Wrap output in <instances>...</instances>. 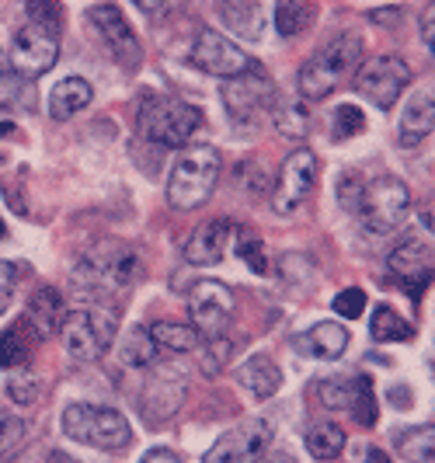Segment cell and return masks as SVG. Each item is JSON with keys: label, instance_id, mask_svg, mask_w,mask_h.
<instances>
[{"label": "cell", "instance_id": "obj_1", "mask_svg": "<svg viewBox=\"0 0 435 463\" xmlns=\"http://www.w3.org/2000/svg\"><path fill=\"white\" fill-rule=\"evenodd\" d=\"M220 171H223V161H220L216 146H209V143L184 146L167 175V203L175 209L203 206L220 182Z\"/></svg>", "mask_w": 435, "mask_h": 463}, {"label": "cell", "instance_id": "obj_2", "mask_svg": "<svg viewBox=\"0 0 435 463\" xmlns=\"http://www.w3.org/2000/svg\"><path fill=\"white\" fill-rule=\"evenodd\" d=\"M359 63H363V43L355 35L335 39L331 46H324L314 60H307L299 67V94L310 101H321V98L338 91L359 70Z\"/></svg>", "mask_w": 435, "mask_h": 463}, {"label": "cell", "instance_id": "obj_3", "mask_svg": "<svg viewBox=\"0 0 435 463\" xmlns=\"http://www.w3.org/2000/svg\"><path fill=\"white\" fill-rule=\"evenodd\" d=\"M139 137L164 143V146H184L192 133L203 126V109L182 101V98H167V94H150L139 105Z\"/></svg>", "mask_w": 435, "mask_h": 463}, {"label": "cell", "instance_id": "obj_4", "mask_svg": "<svg viewBox=\"0 0 435 463\" xmlns=\"http://www.w3.org/2000/svg\"><path fill=\"white\" fill-rule=\"evenodd\" d=\"M63 432L67 439L94 449H126L133 442V429L122 411L105 404H70L63 408Z\"/></svg>", "mask_w": 435, "mask_h": 463}, {"label": "cell", "instance_id": "obj_5", "mask_svg": "<svg viewBox=\"0 0 435 463\" xmlns=\"http://www.w3.org/2000/svg\"><path fill=\"white\" fill-rule=\"evenodd\" d=\"M411 213V188L404 185L393 175H380L369 185H363V199H359V220L366 233L373 237H387L393 233Z\"/></svg>", "mask_w": 435, "mask_h": 463}, {"label": "cell", "instance_id": "obj_6", "mask_svg": "<svg viewBox=\"0 0 435 463\" xmlns=\"http://www.w3.org/2000/svg\"><path fill=\"white\" fill-rule=\"evenodd\" d=\"M60 338L67 348L70 359L77 363H94L101 359L115 338V321L109 314H101L98 307L94 310H70L60 325Z\"/></svg>", "mask_w": 435, "mask_h": 463}, {"label": "cell", "instance_id": "obj_7", "mask_svg": "<svg viewBox=\"0 0 435 463\" xmlns=\"http://www.w3.org/2000/svg\"><path fill=\"white\" fill-rule=\"evenodd\" d=\"M233 293L230 286L216 282V279H199L192 289H188V317L199 338L216 342L227 335L230 321H233Z\"/></svg>", "mask_w": 435, "mask_h": 463}, {"label": "cell", "instance_id": "obj_8", "mask_svg": "<svg viewBox=\"0 0 435 463\" xmlns=\"http://www.w3.org/2000/svg\"><path fill=\"white\" fill-rule=\"evenodd\" d=\"M317 178H321V161H317V154L307 150V146L293 150V154L282 161V167H279V178H275V188H272V209L279 216L299 209L310 199V192L317 188Z\"/></svg>", "mask_w": 435, "mask_h": 463}, {"label": "cell", "instance_id": "obj_9", "mask_svg": "<svg viewBox=\"0 0 435 463\" xmlns=\"http://www.w3.org/2000/svg\"><path fill=\"white\" fill-rule=\"evenodd\" d=\"M408 84H411V67L393 52L369 60L366 67L355 73V91L363 94L366 101H373L376 109H383V112L397 105V98Z\"/></svg>", "mask_w": 435, "mask_h": 463}, {"label": "cell", "instance_id": "obj_10", "mask_svg": "<svg viewBox=\"0 0 435 463\" xmlns=\"http://www.w3.org/2000/svg\"><path fill=\"white\" fill-rule=\"evenodd\" d=\"M272 101L275 88L261 67H251L248 73H241V77H233V80L223 84V105H227L230 118L237 126H254L258 118L272 109Z\"/></svg>", "mask_w": 435, "mask_h": 463}, {"label": "cell", "instance_id": "obj_11", "mask_svg": "<svg viewBox=\"0 0 435 463\" xmlns=\"http://www.w3.org/2000/svg\"><path fill=\"white\" fill-rule=\"evenodd\" d=\"M192 67L203 70V73H213V77H223V80H233L241 73H248L254 67L251 56L241 46H233V39L213 32V28H203L192 43V52H188Z\"/></svg>", "mask_w": 435, "mask_h": 463}, {"label": "cell", "instance_id": "obj_12", "mask_svg": "<svg viewBox=\"0 0 435 463\" xmlns=\"http://www.w3.org/2000/svg\"><path fill=\"white\" fill-rule=\"evenodd\" d=\"M4 56H7V67L18 77H43L60 60V39H52V35L32 28V24H22V28H14L11 46Z\"/></svg>", "mask_w": 435, "mask_h": 463}, {"label": "cell", "instance_id": "obj_13", "mask_svg": "<svg viewBox=\"0 0 435 463\" xmlns=\"http://www.w3.org/2000/svg\"><path fill=\"white\" fill-rule=\"evenodd\" d=\"M88 24H91L94 32H98V39L109 46V52L115 56V63L126 70H137L139 67V56H143V49H139L137 35H133V28L126 22V14L112 7V4H98V7H88Z\"/></svg>", "mask_w": 435, "mask_h": 463}, {"label": "cell", "instance_id": "obj_14", "mask_svg": "<svg viewBox=\"0 0 435 463\" xmlns=\"http://www.w3.org/2000/svg\"><path fill=\"white\" fill-rule=\"evenodd\" d=\"M390 272L397 276V282L411 293L414 300L421 297V289L432 282V244L421 237H408L401 241L387 258Z\"/></svg>", "mask_w": 435, "mask_h": 463}, {"label": "cell", "instance_id": "obj_15", "mask_svg": "<svg viewBox=\"0 0 435 463\" xmlns=\"http://www.w3.org/2000/svg\"><path fill=\"white\" fill-rule=\"evenodd\" d=\"M88 276L94 286H112V289H126L133 286V279L139 276V258L129 244H101L98 251L88 258Z\"/></svg>", "mask_w": 435, "mask_h": 463}, {"label": "cell", "instance_id": "obj_16", "mask_svg": "<svg viewBox=\"0 0 435 463\" xmlns=\"http://www.w3.org/2000/svg\"><path fill=\"white\" fill-rule=\"evenodd\" d=\"M233 233H237L233 220H223V216L203 223L199 231L184 241V251H182L184 261H188V265H199V269H206V265H220L223 255H227L230 241H233Z\"/></svg>", "mask_w": 435, "mask_h": 463}, {"label": "cell", "instance_id": "obj_17", "mask_svg": "<svg viewBox=\"0 0 435 463\" xmlns=\"http://www.w3.org/2000/svg\"><path fill=\"white\" fill-rule=\"evenodd\" d=\"M63 317H67V307H63V297H60V289H52V286H39L35 293H32V300L24 307L22 321L18 325L32 335V342H43L49 335H56L60 325H63Z\"/></svg>", "mask_w": 435, "mask_h": 463}, {"label": "cell", "instance_id": "obj_18", "mask_svg": "<svg viewBox=\"0 0 435 463\" xmlns=\"http://www.w3.org/2000/svg\"><path fill=\"white\" fill-rule=\"evenodd\" d=\"M269 439H272V429L261 418H254V421L237 425L233 432H223L220 439L213 442V449L203 457V463H230L233 457H244L251 449H269Z\"/></svg>", "mask_w": 435, "mask_h": 463}, {"label": "cell", "instance_id": "obj_19", "mask_svg": "<svg viewBox=\"0 0 435 463\" xmlns=\"http://www.w3.org/2000/svg\"><path fill=\"white\" fill-rule=\"evenodd\" d=\"M297 352L303 355H314V359H342L345 348H348V327L338 321H321L310 331L297 335Z\"/></svg>", "mask_w": 435, "mask_h": 463}, {"label": "cell", "instance_id": "obj_20", "mask_svg": "<svg viewBox=\"0 0 435 463\" xmlns=\"http://www.w3.org/2000/svg\"><path fill=\"white\" fill-rule=\"evenodd\" d=\"M216 14H220V22L227 24L233 35H241L248 43H258L265 35L269 11L261 4H251V0H233L230 4V0H223V4H216Z\"/></svg>", "mask_w": 435, "mask_h": 463}, {"label": "cell", "instance_id": "obj_21", "mask_svg": "<svg viewBox=\"0 0 435 463\" xmlns=\"http://www.w3.org/2000/svg\"><path fill=\"white\" fill-rule=\"evenodd\" d=\"M237 383H241L254 401H269V397H275L279 387H282V370L272 363V355L258 352V355H251V359L237 370Z\"/></svg>", "mask_w": 435, "mask_h": 463}, {"label": "cell", "instance_id": "obj_22", "mask_svg": "<svg viewBox=\"0 0 435 463\" xmlns=\"http://www.w3.org/2000/svg\"><path fill=\"white\" fill-rule=\"evenodd\" d=\"M397 137L404 146H418L421 139L432 137V91H418L401 112Z\"/></svg>", "mask_w": 435, "mask_h": 463}, {"label": "cell", "instance_id": "obj_23", "mask_svg": "<svg viewBox=\"0 0 435 463\" xmlns=\"http://www.w3.org/2000/svg\"><path fill=\"white\" fill-rule=\"evenodd\" d=\"M91 101H94V91L84 77H63V80L49 91V116L63 122V118L84 112Z\"/></svg>", "mask_w": 435, "mask_h": 463}, {"label": "cell", "instance_id": "obj_24", "mask_svg": "<svg viewBox=\"0 0 435 463\" xmlns=\"http://www.w3.org/2000/svg\"><path fill=\"white\" fill-rule=\"evenodd\" d=\"M307 449H310L314 460H321V463L338 460V457L345 453V429L342 425H335V421L314 425V429L307 432Z\"/></svg>", "mask_w": 435, "mask_h": 463}, {"label": "cell", "instance_id": "obj_25", "mask_svg": "<svg viewBox=\"0 0 435 463\" xmlns=\"http://www.w3.org/2000/svg\"><path fill=\"white\" fill-rule=\"evenodd\" d=\"M32 335L22 325H11L7 331H0V366L4 370H24L32 363Z\"/></svg>", "mask_w": 435, "mask_h": 463}, {"label": "cell", "instance_id": "obj_26", "mask_svg": "<svg viewBox=\"0 0 435 463\" xmlns=\"http://www.w3.org/2000/svg\"><path fill=\"white\" fill-rule=\"evenodd\" d=\"M369 335L376 342H411L414 327L390 307V303H376L373 310V321H369Z\"/></svg>", "mask_w": 435, "mask_h": 463}, {"label": "cell", "instance_id": "obj_27", "mask_svg": "<svg viewBox=\"0 0 435 463\" xmlns=\"http://www.w3.org/2000/svg\"><path fill=\"white\" fill-rule=\"evenodd\" d=\"M147 331H150L154 345L167 348V352H192V348H199V342H203L195 335V327L178 325V321H157V325H150Z\"/></svg>", "mask_w": 435, "mask_h": 463}, {"label": "cell", "instance_id": "obj_28", "mask_svg": "<svg viewBox=\"0 0 435 463\" xmlns=\"http://www.w3.org/2000/svg\"><path fill=\"white\" fill-rule=\"evenodd\" d=\"M314 18H317V4H307V0H282V4L275 7V28H279V35H286V39L307 32Z\"/></svg>", "mask_w": 435, "mask_h": 463}, {"label": "cell", "instance_id": "obj_29", "mask_svg": "<svg viewBox=\"0 0 435 463\" xmlns=\"http://www.w3.org/2000/svg\"><path fill=\"white\" fill-rule=\"evenodd\" d=\"M348 415L355 418L363 429H373V425L380 421V408H376V394H373V380H369V376H355V380H352Z\"/></svg>", "mask_w": 435, "mask_h": 463}, {"label": "cell", "instance_id": "obj_30", "mask_svg": "<svg viewBox=\"0 0 435 463\" xmlns=\"http://www.w3.org/2000/svg\"><path fill=\"white\" fill-rule=\"evenodd\" d=\"M122 363L133 366V370L157 363V345H154L147 327H129L126 331V338H122Z\"/></svg>", "mask_w": 435, "mask_h": 463}, {"label": "cell", "instance_id": "obj_31", "mask_svg": "<svg viewBox=\"0 0 435 463\" xmlns=\"http://www.w3.org/2000/svg\"><path fill=\"white\" fill-rule=\"evenodd\" d=\"M43 387L46 383L35 373H24V370L7 373V380H4V394H7V401H14V404H35L43 397Z\"/></svg>", "mask_w": 435, "mask_h": 463}, {"label": "cell", "instance_id": "obj_32", "mask_svg": "<svg viewBox=\"0 0 435 463\" xmlns=\"http://www.w3.org/2000/svg\"><path fill=\"white\" fill-rule=\"evenodd\" d=\"M275 129L282 133V137H307L310 133V112H307V105L303 101H286V105H279V112H275Z\"/></svg>", "mask_w": 435, "mask_h": 463}, {"label": "cell", "instance_id": "obj_33", "mask_svg": "<svg viewBox=\"0 0 435 463\" xmlns=\"http://www.w3.org/2000/svg\"><path fill=\"white\" fill-rule=\"evenodd\" d=\"M352 380H355V376H331V380H321V383H317V397H321L324 408H331V411H348Z\"/></svg>", "mask_w": 435, "mask_h": 463}, {"label": "cell", "instance_id": "obj_34", "mask_svg": "<svg viewBox=\"0 0 435 463\" xmlns=\"http://www.w3.org/2000/svg\"><path fill=\"white\" fill-rule=\"evenodd\" d=\"M366 129V116L355 109V105H342V109H335V118H331V137L345 143V139L359 137Z\"/></svg>", "mask_w": 435, "mask_h": 463}, {"label": "cell", "instance_id": "obj_35", "mask_svg": "<svg viewBox=\"0 0 435 463\" xmlns=\"http://www.w3.org/2000/svg\"><path fill=\"white\" fill-rule=\"evenodd\" d=\"M28 18H32V28H39V32H46L52 39H60V7L56 4H49V0H32L28 7Z\"/></svg>", "mask_w": 435, "mask_h": 463}, {"label": "cell", "instance_id": "obj_36", "mask_svg": "<svg viewBox=\"0 0 435 463\" xmlns=\"http://www.w3.org/2000/svg\"><path fill=\"white\" fill-rule=\"evenodd\" d=\"M237 237V255L251 265V272H265V248H261V237H254L251 231L233 233Z\"/></svg>", "mask_w": 435, "mask_h": 463}, {"label": "cell", "instance_id": "obj_37", "mask_svg": "<svg viewBox=\"0 0 435 463\" xmlns=\"http://www.w3.org/2000/svg\"><path fill=\"white\" fill-rule=\"evenodd\" d=\"M24 439V421L14 418L11 411H0V457L11 453L14 446H22Z\"/></svg>", "mask_w": 435, "mask_h": 463}, {"label": "cell", "instance_id": "obj_38", "mask_svg": "<svg viewBox=\"0 0 435 463\" xmlns=\"http://www.w3.org/2000/svg\"><path fill=\"white\" fill-rule=\"evenodd\" d=\"M331 307H335L342 317L355 321V317H363V310H366V293H363V289H345V293L335 297Z\"/></svg>", "mask_w": 435, "mask_h": 463}, {"label": "cell", "instance_id": "obj_39", "mask_svg": "<svg viewBox=\"0 0 435 463\" xmlns=\"http://www.w3.org/2000/svg\"><path fill=\"white\" fill-rule=\"evenodd\" d=\"M359 199H363V178L359 175H342L338 182V203L345 213H359Z\"/></svg>", "mask_w": 435, "mask_h": 463}, {"label": "cell", "instance_id": "obj_40", "mask_svg": "<svg viewBox=\"0 0 435 463\" xmlns=\"http://www.w3.org/2000/svg\"><path fill=\"white\" fill-rule=\"evenodd\" d=\"M14 286H18V272H14V265H11V261H0V314L11 307Z\"/></svg>", "mask_w": 435, "mask_h": 463}, {"label": "cell", "instance_id": "obj_41", "mask_svg": "<svg viewBox=\"0 0 435 463\" xmlns=\"http://www.w3.org/2000/svg\"><path fill=\"white\" fill-rule=\"evenodd\" d=\"M139 463H184V460L178 453H171V449H150Z\"/></svg>", "mask_w": 435, "mask_h": 463}, {"label": "cell", "instance_id": "obj_42", "mask_svg": "<svg viewBox=\"0 0 435 463\" xmlns=\"http://www.w3.org/2000/svg\"><path fill=\"white\" fill-rule=\"evenodd\" d=\"M369 18H373V22H383V24H390V22H397V18H401V7H387V11H373V14H369Z\"/></svg>", "mask_w": 435, "mask_h": 463}, {"label": "cell", "instance_id": "obj_43", "mask_svg": "<svg viewBox=\"0 0 435 463\" xmlns=\"http://www.w3.org/2000/svg\"><path fill=\"white\" fill-rule=\"evenodd\" d=\"M421 39H425V46L432 52V7L425 11V18H421Z\"/></svg>", "mask_w": 435, "mask_h": 463}, {"label": "cell", "instance_id": "obj_44", "mask_svg": "<svg viewBox=\"0 0 435 463\" xmlns=\"http://www.w3.org/2000/svg\"><path fill=\"white\" fill-rule=\"evenodd\" d=\"M265 460V449H251V453H244V457H233L230 463H261Z\"/></svg>", "mask_w": 435, "mask_h": 463}, {"label": "cell", "instance_id": "obj_45", "mask_svg": "<svg viewBox=\"0 0 435 463\" xmlns=\"http://www.w3.org/2000/svg\"><path fill=\"white\" fill-rule=\"evenodd\" d=\"M363 463H390V457L383 449H369L366 457H363Z\"/></svg>", "mask_w": 435, "mask_h": 463}, {"label": "cell", "instance_id": "obj_46", "mask_svg": "<svg viewBox=\"0 0 435 463\" xmlns=\"http://www.w3.org/2000/svg\"><path fill=\"white\" fill-rule=\"evenodd\" d=\"M261 463H297V460H293L289 453H275L272 460H261Z\"/></svg>", "mask_w": 435, "mask_h": 463}, {"label": "cell", "instance_id": "obj_47", "mask_svg": "<svg viewBox=\"0 0 435 463\" xmlns=\"http://www.w3.org/2000/svg\"><path fill=\"white\" fill-rule=\"evenodd\" d=\"M49 463H73V460H70V457H63V453H52V457H49Z\"/></svg>", "mask_w": 435, "mask_h": 463}, {"label": "cell", "instance_id": "obj_48", "mask_svg": "<svg viewBox=\"0 0 435 463\" xmlns=\"http://www.w3.org/2000/svg\"><path fill=\"white\" fill-rule=\"evenodd\" d=\"M4 233H7V227H4V220H0V241H4Z\"/></svg>", "mask_w": 435, "mask_h": 463}]
</instances>
